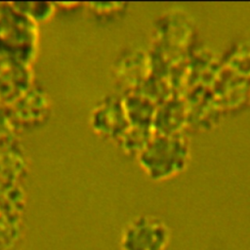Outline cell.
I'll use <instances>...</instances> for the list:
<instances>
[{
	"instance_id": "1",
	"label": "cell",
	"mask_w": 250,
	"mask_h": 250,
	"mask_svg": "<svg viewBox=\"0 0 250 250\" xmlns=\"http://www.w3.org/2000/svg\"><path fill=\"white\" fill-rule=\"evenodd\" d=\"M171 239L169 227L160 219L142 216L131 221L122 230L120 250H166Z\"/></svg>"
}]
</instances>
